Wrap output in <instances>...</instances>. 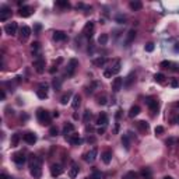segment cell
<instances>
[{
  "instance_id": "cell-34",
  "label": "cell",
  "mask_w": 179,
  "mask_h": 179,
  "mask_svg": "<svg viewBox=\"0 0 179 179\" xmlns=\"http://www.w3.org/2000/svg\"><path fill=\"white\" fill-rule=\"evenodd\" d=\"M90 179H104V173L100 171H94L91 175H90Z\"/></svg>"
},
{
  "instance_id": "cell-50",
  "label": "cell",
  "mask_w": 179,
  "mask_h": 179,
  "mask_svg": "<svg viewBox=\"0 0 179 179\" xmlns=\"http://www.w3.org/2000/svg\"><path fill=\"white\" fill-rule=\"evenodd\" d=\"M175 139H169V140H167V144H168V146H171V144H173V143H175Z\"/></svg>"
},
{
  "instance_id": "cell-36",
  "label": "cell",
  "mask_w": 179,
  "mask_h": 179,
  "mask_svg": "<svg viewBox=\"0 0 179 179\" xmlns=\"http://www.w3.org/2000/svg\"><path fill=\"white\" fill-rule=\"evenodd\" d=\"M18 141H20V134H18V133L13 134V137H11V146H13V147L18 146Z\"/></svg>"
},
{
  "instance_id": "cell-24",
  "label": "cell",
  "mask_w": 179,
  "mask_h": 179,
  "mask_svg": "<svg viewBox=\"0 0 179 179\" xmlns=\"http://www.w3.org/2000/svg\"><path fill=\"white\" fill-rule=\"evenodd\" d=\"M139 113H140V106L139 105H133L132 108H130V111H129V116L130 117L137 116Z\"/></svg>"
},
{
  "instance_id": "cell-57",
  "label": "cell",
  "mask_w": 179,
  "mask_h": 179,
  "mask_svg": "<svg viewBox=\"0 0 179 179\" xmlns=\"http://www.w3.org/2000/svg\"><path fill=\"white\" fill-rule=\"evenodd\" d=\"M178 106H179V104H178Z\"/></svg>"
},
{
  "instance_id": "cell-52",
  "label": "cell",
  "mask_w": 179,
  "mask_h": 179,
  "mask_svg": "<svg viewBox=\"0 0 179 179\" xmlns=\"http://www.w3.org/2000/svg\"><path fill=\"white\" fill-rule=\"evenodd\" d=\"M0 178H1V179H8L6 173H1V175H0Z\"/></svg>"
},
{
  "instance_id": "cell-6",
  "label": "cell",
  "mask_w": 179,
  "mask_h": 179,
  "mask_svg": "<svg viewBox=\"0 0 179 179\" xmlns=\"http://www.w3.org/2000/svg\"><path fill=\"white\" fill-rule=\"evenodd\" d=\"M93 32H94V23L93 21H88L84 25V28H83V35L86 38H91L93 37Z\"/></svg>"
},
{
  "instance_id": "cell-49",
  "label": "cell",
  "mask_w": 179,
  "mask_h": 179,
  "mask_svg": "<svg viewBox=\"0 0 179 179\" xmlns=\"http://www.w3.org/2000/svg\"><path fill=\"white\" fill-rule=\"evenodd\" d=\"M97 132H98V134H104V133H105V126H102V127H100V129H98Z\"/></svg>"
},
{
  "instance_id": "cell-17",
  "label": "cell",
  "mask_w": 179,
  "mask_h": 179,
  "mask_svg": "<svg viewBox=\"0 0 179 179\" xmlns=\"http://www.w3.org/2000/svg\"><path fill=\"white\" fill-rule=\"evenodd\" d=\"M24 140L25 143H28V144H35L37 143V134L35 133H25L24 134Z\"/></svg>"
},
{
  "instance_id": "cell-32",
  "label": "cell",
  "mask_w": 179,
  "mask_h": 179,
  "mask_svg": "<svg viewBox=\"0 0 179 179\" xmlns=\"http://www.w3.org/2000/svg\"><path fill=\"white\" fill-rule=\"evenodd\" d=\"M70 98H71V93H66V94H63V95H62V98H60V102H62L63 105H66L67 102L70 101Z\"/></svg>"
},
{
  "instance_id": "cell-12",
  "label": "cell",
  "mask_w": 179,
  "mask_h": 179,
  "mask_svg": "<svg viewBox=\"0 0 179 179\" xmlns=\"http://www.w3.org/2000/svg\"><path fill=\"white\" fill-rule=\"evenodd\" d=\"M97 154H98V150H97V148H93L91 151H88L86 156H84V160H86L87 162L93 164L94 161L97 160Z\"/></svg>"
},
{
  "instance_id": "cell-29",
  "label": "cell",
  "mask_w": 179,
  "mask_h": 179,
  "mask_svg": "<svg viewBox=\"0 0 179 179\" xmlns=\"http://www.w3.org/2000/svg\"><path fill=\"white\" fill-rule=\"evenodd\" d=\"M80 104H81V97H80V95H74V97H73V102H71V106H73V108L74 109H77L78 106H80Z\"/></svg>"
},
{
  "instance_id": "cell-27",
  "label": "cell",
  "mask_w": 179,
  "mask_h": 179,
  "mask_svg": "<svg viewBox=\"0 0 179 179\" xmlns=\"http://www.w3.org/2000/svg\"><path fill=\"white\" fill-rule=\"evenodd\" d=\"M122 144L125 146V150H130V139H129V136L127 134H123L122 136Z\"/></svg>"
},
{
  "instance_id": "cell-15",
  "label": "cell",
  "mask_w": 179,
  "mask_h": 179,
  "mask_svg": "<svg viewBox=\"0 0 179 179\" xmlns=\"http://www.w3.org/2000/svg\"><path fill=\"white\" fill-rule=\"evenodd\" d=\"M18 14H20V17H23V18H27V17H30L32 14V8L30 6H23V7L18 10Z\"/></svg>"
},
{
  "instance_id": "cell-45",
  "label": "cell",
  "mask_w": 179,
  "mask_h": 179,
  "mask_svg": "<svg viewBox=\"0 0 179 179\" xmlns=\"http://www.w3.org/2000/svg\"><path fill=\"white\" fill-rule=\"evenodd\" d=\"M91 117V113H90V111H86V113H84V122H88V119Z\"/></svg>"
},
{
  "instance_id": "cell-14",
  "label": "cell",
  "mask_w": 179,
  "mask_h": 179,
  "mask_svg": "<svg viewBox=\"0 0 179 179\" xmlns=\"http://www.w3.org/2000/svg\"><path fill=\"white\" fill-rule=\"evenodd\" d=\"M37 95H38V98H41V100L48 98V84H41L39 90L37 91Z\"/></svg>"
},
{
  "instance_id": "cell-7",
  "label": "cell",
  "mask_w": 179,
  "mask_h": 179,
  "mask_svg": "<svg viewBox=\"0 0 179 179\" xmlns=\"http://www.w3.org/2000/svg\"><path fill=\"white\" fill-rule=\"evenodd\" d=\"M34 67H35V70L37 73H44L45 71V60L42 59V57H38L37 60H34Z\"/></svg>"
},
{
  "instance_id": "cell-46",
  "label": "cell",
  "mask_w": 179,
  "mask_h": 179,
  "mask_svg": "<svg viewBox=\"0 0 179 179\" xmlns=\"http://www.w3.org/2000/svg\"><path fill=\"white\" fill-rule=\"evenodd\" d=\"M100 104H101V105H105V104H106V97H105V95H104V97H102V98H100Z\"/></svg>"
},
{
  "instance_id": "cell-44",
  "label": "cell",
  "mask_w": 179,
  "mask_h": 179,
  "mask_svg": "<svg viewBox=\"0 0 179 179\" xmlns=\"http://www.w3.org/2000/svg\"><path fill=\"white\" fill-rule=\"evenodd\" d=\"M154 132H156V134H161V133H164V127L162 126H157Z\"/></svg>"
},
{
  "instance_id": "cell-38",
  "label": "cell",
  "mask_w": 179,
  "mask_h": 179,
  "mask_svg": "<svg viewBox=\"0 0 179 179\" xmlns=\"http://www.w3.org/2000/svg\"><path fill=\"white\" fill-rule=\"evenodd\" d=\"M154 80H156L157 83H164V80H165V76H164L162 73H157L156 76H154Z\"/></svg>"
},
{
  "instance_id": "cell-8",
  "label": "cell",
  "mask_w": 179,
  "mask_h": 179,
  "mask_svg": "<svg viewBox=\"0 0 179 179\" xmlns=\"http://www.w3.org/2000/svg\"><path fill=\"white\" fill-rule=\"evenodd\" d=\"M10 17H11V10L7 6H3L0 8V21H7Z\"/></svg>"
},
{
  "instance_id": "cell-55",
  "label": "cell",
  "mask_w": 179,
  "mask_h": 179,
  "mask_svg": "<svg viewBox=\"0 0 179 179\" xmlns=\"http://www.w3.org/2000/svg\"><path fill=\"white\" fill-rule=\"evenodd\" d=\"M164 179H173V178H172V176H165Z\"/></svg>"
},
{
  "instance_id": "cell-10",
  "label": "cell",
  "mask_w": 179,
  "mask_h": 179,
  "mask_svg": "<svg viewBox=\"0 0 179 179\" xmlns=\"http://www.w3.org/2000/svg\"><path fill=\"white\" fill-rule=\"evenodd\" d=\"M4 31H6V34H8V35H16L17 34V23H14V21H11V23L6 24V27H4Z\"/></svg>"
},
{
  "instance_id": "cell-11",
  "label": "cell",
  "mask_w": 179,
  "mask_h": 179,
  "mask_svg": "<svg viewBox=\"0 0 179 179\" xmlns=\"http://www.w3.org/2000/svg\"><path fill=\"white\" fill-rule=\"evenodd\" d=\"M146 104H147L148 108L151 109L154 113H156L157 111H158V108H160V104H158V101H157V100H154V98H151V97H148L147 100H146Z\"/></svg>"
},
{
  "instance_id": "cell-42",
  "label": "cell",
  "mask_w": 179,
  "mask_h": 179,
  "mask_svg": "<svg viewBox=\"0 0 179 179\" xmlns=\"http://www.w3.org/2000/svg\"><path fill=\"white\" fill-rule=\"evenodd\" d=\"M144 49H146V52H153L154 50V44L153 42H148L147 45L144 46Z\"/></svg>"
},
{
  "instance_id": "cell-33",
  "label": "cell",
  "mask_w": 179,
  "mask_h": 179,
  "mask_svg": "<svg viewBox=\"0 0 179 179\" xmlns=\"http://www.w3.org/2000/svg\"><path fill=\"white\" fill-rule=\"evenodd\" d=\"M52 86H53L55 91H59L60 87H62V80H60V78H55L53 83H52Z\"/></svg>"
},
{
  "instance_id": "cell-54",
  "label": "cell",
  "mask_w": 179,
  "mask_h": 179,
  "mask_svg": "<svg viewBox=\"0 0 179 179\" xmlns=\"http://www.w3.org/2000/svg\"><path fill=\"white\" fill-rule=\"evenodd\" d=\"M59 116V112H57V111H55L53 112V117H57Z\"/></svg>"
},
{
  "instance_id": "cell-2",
  "label": "cell",
  "mask_w": 179,
  "mask_h": 179,
  "mask_svg": "<svg viewBox=\"0 0 179 179\" xmlns=\"http://www.w3.org/2000/svg\"><path fill=\"white\" fill-rule=\"evenodd\" d=\"M37 116H38V120L41 125H50V115L48 111H44L42 108L38 109L37 112Z\"/></svg>"
},
{
  "instance_id": "cell-47",
  "label": "cell",
  "mask_w": 179,
  "mask_h": 179,
  "mask_svg": "<svg viewBox=\"0 0 179 179\" xmlns=\"http://www.w3.org/2000/svg\"><path fill=\"white\" fill-rule=\"evenodd\" d=\"M132 77H133V74H130V76L127 77V80H126V87H130V81H132Z\"/></svg>"
},
{
  "instance_id": "cell-41",
  "label": "cell",
  "mask_w": 179,
  "mask_h": 179,
  "mask_svg": "<svg viewBox=\"0 0 179 179\" xmlns=\"http://www.w3.org/2000/svg\"><path fill=\"white\" fill-rule=\"evenodd\" d=\"M160 66H161V67H164V69H169V67L172 66V63L169 62V60H164V62L160 63Z\"/></svg>"
},
{
  "instance_id": "cell-20",
  "label": "cell",
  "mask_w": 179,
  "mask_h": 179,
  "mask_svg": "<svg viewBox=\"0 0 179 179\" xmlns=\"http://www.w3.org/2000/svg\"><path fill=\"white\" fill-rule=\"evenodd\" d=\"M30 35H31V28H30L28 25H23V27H21V38L27 39Z\"/></svg>"
},
{
  "instance_id": "cell-26",
  "label": "cell",
  "mask_w": 179,
  "mask_h": 179,
  "mask_svg": "<svg viewBox=\"0 0 179 179\" xmlns=\"http://www.w3.org/2000/svg\"><path fill=\"white\" fill-rule=\"evenodd\" d=\"M53 39L55 41H64L66 39V34L63 31H55L53 32Z\"/></svg>"
},
{
  "instance_id": "cell-16",
  "label": "cell",
  "mask_w": 179,
  "mask_h": 179,
  "mask_svg": "<svg viewBox=\"0 0 179 179\" xmlns=\"http://www.w3.org/2000/svg\"><path fill=\"white\" fill-rule=\"evenodd\" d=\"M66 139L70 141L73 146H80V144H83V139H81V137H78V134H73V136H66Z\"/></svg>"
},
{
  "instance_id": "cell-3",
  "label": "cell",
  "mask_w": 179,
  "mask_h": 179,
  "mask_svg": "<svg viewBox=\"0 0 179 179\" xmlns=\"http://www.w3.org/2000/svg\"><path fill=\"white\" fill-rule=\"evenodd\" d=\"M120 66H122L120 60H116V62H115V64H113L112 67H109V69H106V70L104 71V77L111 78L112 76H116L117 73L120 71Z\"/></svg>"
},
{
  "instance_id": "cell-30",
  "label": "cell",
  "mask_w": 179,
  "mask_h": 179,
  "mask_svg": "<svg viewBox=\"0 0 179 179\" xmlns=\"http://www.w3.org/2000/svg\"><path fill=\"white\" fill-rule=\"evenodd\" d=\"M129 6H130V8H132V10H134V11H136V10H140V8L143 7V4H141V1H139V0H134V1H130V4H129Z\"/></svg>"
},
{
  "instance_id": "cell-28",
  "label": "cell",
  "mask_w": 179,
  "mask_h": 179,
  "mask_svg": "<svg viewBox=\"0 0 179 179\" xmlns=\"http://www.w3.org/2000/svg\"><path fill=\"white\" fill-rule=\"evenodd\" d=\"M39 49H41V46H39V42H34V44H32V55H34V56H37V59H38V57H41V55H39Z\"/></svg>"
},
{
  "instance_id": "cell-22",
  "label": "cell",
  "mask_w": 179,
  "mask_h": 179,
  "mask_svg": "<svg viewBox=\"0 0 179 179\" xmlns=\"http://www.w3.org/2000/svg\"><path fill=\"white\" fill-rule=\"evenodd\" d=\"M97 123L100 126H106V123H108V116H106V113H101V115L98 116Z\"/></svg>"
},
{
  "instance_id": "cell-56",
  "label": "cell",
  "mask_w": 179,
  "mask_h": 179,
  "mask_svg": "<svg viewBox=\"0 0 179 179\" xmlns=\"http://www.w3.org/2000/svg\"><path fill=\"white\" fill-rule=\"evenodd\" d=\"M176 122H178V123H179V117H178V119H176Z\"/></svg>"
},
{
  "instance_id": "cell-43",
  "label": "cell",
  "mask_w": 179,
  "mask_h": 179,
  "mask_svg": "<svg viewBox=\"0 0 179 179\" xmlns=\"http://www.w3.org/2000/svg\"><path fill=\"white\" fill-rule=\"evenodd\" d=\"M57 133H59V130H57L56 126H52V127L49 129V134H50V136H57Z\"/></svg>"
},
{
  "instance_id": "cell-18",
  "label": "cell",
  "mask_w": 179,
  "mask_h": 179,
  "mask_svg": "<svg viewBox=\"0 0 179 179\" xmlns=\"http://www.w3.org/2000/svg\"><path fill=\"white\" fill-rule=\"evenodd\" d=\"M134 38H136V31H134V30H130V31L127 32V37H126V41H125L126 46H129L133 41H134Z\"/></svg>"
},
{
  "instance_id": "cell-1",
  "label": "cell",
  "mask_w": 179,
  "mask_h": 179,
  "mask_svg": "<svg viewBox=\"0 0 179 179\" xmlns=\"http://www.w3.org/2000/svg\"><path fill=\"white\" fill-rule=\"evenodd\" d=\"M30 172L35 179H39L42 175V161L37 156H31V162H30Z\"/></svg>"
},
{
  "instance_id": "cell-39",
  "label": "cell",
  "mask_w": 179,
  "mask_h": 179,
  "mask_svg": "<svg viewBox=\"0 0 179 179\" xmlns=\"http://www.w3.org/2000/svg\"><path fill=\"white\" fill-rule=\"evenodd\" d=\"M141 175H143V178H146V179H151V171H150L148 168H144V169L141 171Z\"/></svg>"
},
{
  "instance_id": "cell-53",
  "label": "cell",
  "mask_w": 179,
  "mask_h": 179,
  "mask_svg": "<svg viewBox=\"0 0 179 179\" xmlns=\"http://www.w3.org/2000/svg\"><path fill=\"white\" fill-rule=\"evenodd\" d=\"M171 86H172V87H178V83H176V81L173 80V81H172V83H171Z\"/></svg>"
},
{
  "instance_id": "cell-13",
  "label": "cell",
  "mask_w": 179,
  "mask_h": 179,
  "mask_svg": "<svg viewBox=\"0 0 179 179\" xmlns=\"http://www.w3.org/2000/svg\"><path fill=\"white\" fill-rule=\"evenodd\" d=\"M122 87H123V78L122 77H116L112 81V90H113L115 93H119V91L122 90Z\"/></svg>"
},
{
  "instance_id": "cell-21",
  "label": "cell",
  "mask_w": 179,
  "mask_h": 179,
  "mask_svg": "<svg viewBox=\"0 0 179 179\" xmlns=\"http://www.w3.org/2000/svg\"><path fill=\"white\" fill-rule=\"evenodd\" d=\"M77 175H78V167L76 165V164H73V165H71V168H70V171H69V178L74 179Z\"/></svg>"
},
{
  "instance_id": "cell-9",
  "label": "cell",
  "mask_w": 179,
  "mask_h": 179,
  "mask_svg": "<svg viewBox=\"0 0 179 179\" xmlns=\"http://www.w3.org/2000/svg\"><path fill=\"white\" fill-rule=\"evenodd\" d=\"M62 173H63L62 165H59V164H53V165L50 167V175H52L53 178H57V176H60Z\"/></svg>"
},
{
  "instance_id": "cell-40",
  "label": "cell",
  "mask_w": 179,
  "mask_h": 179,
  "mask_svg": "<svg viewBox=\"0 0 179 179\" xmlns=\"http://www.w3.org/2000/svg\"><path fill=\"white\" fill-rule=\"evenodd\" d=\"M56 6H60V7H70V4H69V1H63V0H59V1H56Z\"/></svg>"
},
{
  "instance_id": "cell-48",
  "label": "cell",
  "mask_w": 179,
  "mask_h": 179,
  "mask_svg": "<svg viewBox=\"0 0 179 179\" xmlns=\"http://www.w3.org/2000/svg\"><path fill=\"white\" fill-rule=\"evenodd\" d=\"M0 98H1V101L6 98V93H4V90H0Z\"/></svg>"
},
{
  "instance_id": "cell-37",
  "label": "cell",
  "mask_w": 179,
  "mask_h": 179,
  "mask_svg": "<svg viewBox=\"0 0 179 179\" xmlns=\"http://www.w3.org/2000/svg\"><path fill=\"white\" fill-rule=\"evenodd\" d=\"M137 176H139V175H137L134 171H130V172H127L125 176H123V179H137Z\"/></svg>"
},
{
  "instance_id": "cell-5",
  "label": "cell",
  "mask_w": 179,
  "mask_h": 179,
  "mask_svg": "<svg viewBox=\"0 0 179 179\" xmlns=\"http://www.w3.org/2000/svg\"><path fill=\"white\" fill-rule=\"evenodd\" d=\"M13 161H14L18 167H21V165L25 164L27 157H25V154H24L23 151H20V153H14V154H13Z\"/></svg>"
},
{
  "instance_id": "cell-25",
  "label": "cell",
  "mask_w": 179,
  "mask_h": 179,
  "mask_svg": "<svg viewBox=\"0 0 179 179\" xmlns=\"http://www.w3.org/2000/svg\"><path fill=\"white\" fill-rule=\"evenodd\" d=\"M74 132V125L73 123H66L64 125V127H63V134H70V133Z\"/></svg>"
},
{
  "instance_id": "cell-35",
  "label": "cell",
  "mask_w": 179,
  "mask_h": 179,
  "mask_svg": "<svg viewBox=\"0 0 179 179\" xmlns=\"http://www.w3.org/2000/svg\"><path fill=\"white\" fill-rule=\"evenodd\" d=\"M106 42H108V35L106 34H101L100 38H98V44L100 45H106Z\"/></svg>"
},
{
  "instance_id": "cell-31",
  "label": "cell",
  "mask_w": 179,
  "mask_h": 179,
  "mask_svg": "<svg viewBox=\"0 0 179 179\" xmlns=\"http://www.w3.org/2000/svg\"><path fill=\"white\" fill-rule=\"evenodd\" d=\"M137 127L140 129L141 132H147L148 130V123L147 122H144V120H140V122H137Z\"/></svg>"
},
{
  "instance_id": "cell-4",
  "label": "cell",
  "mask_w": 179,
  "mask_h": 179,
  "mask_svg": "<svg viewBox=\"0 0 179 179\" xmlns=\"http://www.w3.org/2000/svg\"><path fill=\"white\" fill-rule=\"evenodd\" d=\"M77 67H78L77 59H70V60H69V64H67V69H66V74H67L69 77H71V76L74 74V71H76Z\"/></svg>"
},
{
  "instance_id": "cell-51",
  "label": "cell",
  "mask_w": 179,
  "mask_h": 179,
  "mask_svg": "<svg viewBox=\"0 0 179 179\" xmlns=\"http://www.w3.org/2000/svg\"><path fill=\"white\" fill-rule=\"evenodd\" d=\"M35 31H37V32L41 31V25H39V24H37V25H35Z\"/></svg>"
},
{
  "instance_id": "cell-23",
  "label": "cell",
  "mask_w": 179,
  "mask_h": 179,
  "mask_svg": "<svg viewBox=\"0 0 179 179\" xmlns=\"http://www.w3.org/2000/svg\"><path fill=\"white\" fill-rule=\"evenodd\" d=\"M108 62V59L106 57H98V59H94V66H97V67H102V66H105V63Z\"/></svg>"
},
{
  "instance_id": "cell-19",
  "label": "cell",
  "mask_w": 179,
  "mask_h": 179,
  "mask_svg": "<svg viewBox=\"0 0 179 179\" xmlns=\"http://www.w3.org/2000/svg\"><path fill=\"white\" fill-rule=\"evenodd\" d=\"M101 158H102V161H104V164H106V165H108V164L111 162V160H112V153H111L109 150H106V151H104V153H102Z\"/></svg>"
}]
</instances>
